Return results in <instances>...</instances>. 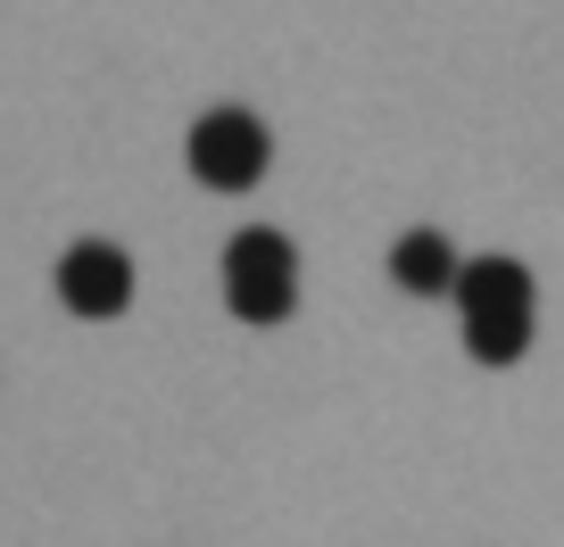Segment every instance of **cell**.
I'll use <instances>...</instances> for the list:
<instances>
[{
	"mask_svg": "<svg viewBox=\"0 0 564 547\" xmlns=\"http://www.w3.org/2000/svg\"><path fill=\"white\" fill-rule=\"evenodd\" d=\"M457 316H465V357L474 365H514L531 349V316H540V291H531L523 258H465Z\"/></svg>",
	"mask_w": 564,
	"mask_h": 547,
	"instance_id": "obj_1",
	"label": "cell"
},
{
	"mask_svg": "<svg viewBox=\"0 0 564 547\" xmlns=\"http://www.w3.org/2000/svg\"><path fill=\"white\" fill-rule=\"evenodd\" d=\"M225 307L241 324H282L300 307V249H291V232H274V225L232 232L225 241Z\"/></svg>",
	"mask_w": 564,
	"mask_h": 547,
	"instance_id": "obj_2",
	"label": "cell"
},
{
	"mask_svg": "<svg viewBox=\"0 0 564 547\" xmlns=\"http://www.w3.org/2000/svg\"><path fill=\"white\" fill-rule=\"evenodd\" d=\"M183 158H192V175L208 183V192H249V183L274 166V133H265L249 108H208V117L192 124Z\"/></svg>",
	"mask_w": 564,
	"mask_h": 547,
	"instance_id": "obj_3",
	"label": "cell"
},
{
	"mask_svg": "<svg viewBox=\"0 0 564 547\" xmlns=\"http://www.w3.org/2000/svg\"><path fill=\"white\" fill-rule=\"evenodd\" d=\"M58 299L75 307V316H124L133 307V258H124L117 241H75L67 258H58Z\"/></svg>",
	"mask_w": 564,
	"mask_h": 547,
	"instance_id": "obj_4",
	"label": "cell"
},
{
	"mask_svg": "<svg viewBox=\"0 0 564 547\" xmlns=\"http://www.w3.org/2000/svg\"><path fill=\"white\" fill-rule=\"evenodd\" d=\"M457 249H448V232H432V225H415V232H399L390 241V283L399 291H415V299H448L457 291Z\"/></svg>",
	"mask_w": 564,
	"mask_h": 547,
	"instance_id": "obj_5",
	"label": "cell"
}]
</instances>
